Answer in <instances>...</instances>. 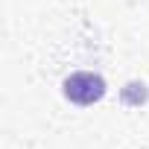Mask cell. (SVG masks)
<instances>
[{"mask_svg": "<svg viewBox=\"0 0 149 149\" xmlns=\"http://www.w3.org/2000/svg\"><path fill=\"white\" fill-rule=\"evenodd\" d=\"M102 94H105V82L97 73L82 70V73H73V76L64 79V97L76 105H91V102L102 100Z\"/></svg>", "mask_w": 149, "mask_h": 149, "instance_id": "6da1fadb", "label": "cell"}]
</instances>
